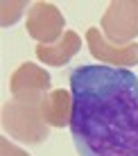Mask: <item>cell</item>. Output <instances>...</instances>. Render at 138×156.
<instances>
[{
    "label": "cell",
    "instance_id": "8992f818",
    "mask_svg": "<svg viewBox=\"0 0 138 156\" xmlns=\"http://www.w3.org/2000/svg\"><path fill=\"white\" fill-rule=\"evenodd\" d=\"M86 45L91 50V55L97 59L100 63L107 66H136L138 63V43H129V45H115L104 39V34H100L97 27L86 30Z\"/></svg>",
    "mask_w": 138,
    "mask_h": 156
},
{
    "label": "cell",
    "instance_id": "3957f363",
    "mask_svg": "<svg viewBox=\"0 0 138 156\" xmlns=\"http://www.w3.org/2000/svg\"><path fill=\"white\" fill-rule=\"evenodd\" d=\"M104 39L115 45H129L138 36V0H113L102 16Z\"/></svg>",
    "mask_w": 138,
    "mask_h": 156
},
{
    "label": "cell",
    "instance_id": "52a82bcc",
    "mask_svg": "<svg viewBox=\"0 0 138 156\" xmlns=\"http://www.w3.org/2000/svg\"><path fill=\"white\" fill-rule=\"evenodd\" d=\"M41 115H43L48 127H70V115H73V93L70 90H50L41 100Z\"/></svg>",
    "mask_w": 138,
    "mask_h": 156
},
{
    "label": "cell",
    "instance_id": "30bf717a",
    "mask_svg": "<svg viewBox=\"0 0 138 156\" xmlns=\"http://www.w3.org/2000/svg\"><path fill=\"white\" fill-rule=\"evenodd\" d=\"M0 156H27V152H23L20 147L12 145L7 138H0Z\"/></svg>",
    "mask_w": 138,
    "mask_h": 156
},
{
    "label": "cell",
    "instance_id": "6da1fadb",
    "mask_svg": "<svg viewBox=\"0 0 138 156\" xmlns=\"http://www.w3.org/2000/svg\"><path fill=\"white\" fill-rule=\"evenodd\" d=\"M70 133L79 156H138V77L127 68L70 73Z\"/></svg>",
    "mask_w": 138,
    "mask_h": 156
},
{
    "label": "cell",
    "instance_id": "277c9868",
    "mask_svg": "<svg viewBox=\"0 0 138 156\" xmlns=\"http://www.w3.org/2000/svg\"><path fill=\"white\" fill-rule=\"evenodd\" d=\"M63 14L52 2H34L27 12V34L43 45H52L63 36Z\"/></svg>",
    "mask_w": 138,
    "mask_h": 156
},
{
    "label": "cell",
    "instance_id": "7a4b0ae2",
    "mask_svg": "<svg viewBox=\"0 0 138 156\" xmlns=\"http://www.w3.org/2000/svg\"><path fill=\"white\" fill-rule=\"evenodd\" d=\"M2 129L16 140L39 145L48 138V125L41 115V104L32 102H7L2 106Z\"/></svg>",
    "mask_w": 138,
    "mask_h": 156
},
{
    "label": "cell",
    "instance_id": "9c48e42d",
    "mask_svg": "<svg viewBox=\"0 0 138 156\" xmlns=\"http://www.w3.org/2000/svg\"><path fill=\"white\" fill-rule=\"evenodd\" d=\"M27 7L25 2H2L0 5V9H2V25L7 27V25H12V23H16L18 20V16H20V12Z\"/></svg>",
    "mask_w": 138,
    "mask_h": 156
},
{
    "label": "cell",
    "instance_id": "5b68a950",
    "mask_svg": "<svg viewBox=\"0 0 138 156\" xmlns=\"http://www.w3.org/2000/svg\"><path fill=\"white\" fill-rule=\"evenodd\" d=\"M12 95L18 102H32L41 104V100L50 93V75L45 68L34 66V63H23L12 75Z\"/></svg>",
    "mask_w": 138,
    "mask_h": 156
},
{
    "label": "cell",
    "instance_id": "ba28073f",
    "mask_svg": "<svg viewBox=\"0 0 138 156\" xmlns=\"http://www.w3.org/2000/svg\"><path fill=\"white\" fill-rule=\"evenodd\" d=\"M79 48H82L79 34H75V32H63V36L57 43H52V45L39 43L36 45V57L45 66H63V63H68L79 52Z\"/></svg>",
    "mask_w": 138,
    "mask_h": 156
}]
</instances>
